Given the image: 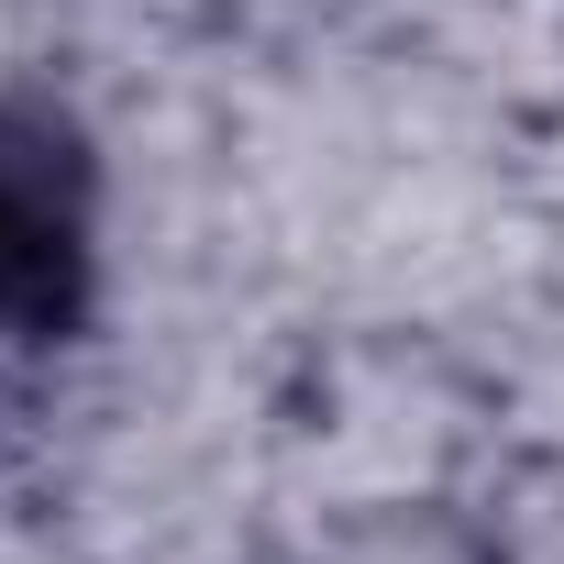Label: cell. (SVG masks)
<instances>
[{
  "label": "cell",
  "mask_w": 564,
  "mask_h": 564,
  "mask_svg": "<svg viewBox=\"0 0 564 564\" xmlns=\"http://www.w3.org/2000/svg\"><path fill=\"white\" fill-rule=\"evenodd\" d=\"M89 311V166L0 100V344H56Z\"/></svg>",
  "instance_id": "6da1fadb"
}]
</instances>
